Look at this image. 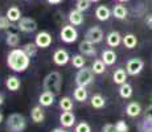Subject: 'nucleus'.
<instances>
[{
  "mask_svg": "<svg viewBox=\"0 0 152 132\" xmlns=\"http://www.w3.org/2000/svg\"><path fill=\"white\" fill-rule=\"evenodd\" d=\"M74 132H91V127L87 122H81L75 125Z\"/></svg>",
  "mask_w": 152,
  "mask_h": 132,
  "instance_id": "35",
  "label": "nucleus"
},
{
  "mask_svg": "<svg viewBox=\"0 0 152 132\" xmlns=\"http://www.w3.org/2000/svg\"><path fill=\"white\" fill-rule=\"evenodd\" d=\"M17 28L20 29L24 33H32L37 29V23L34 19H31V17H21L19 20V24H17Z\"/></svg>",
  "mask_w": 152,
  "mask_h": 132,
  "instance_id": "7",
  "label": "nucleus"
},
{
  "mask_svg": "<svg viewBox=\"0 0 152 132\" xmlns=\"http://www.w3.org/2000/svg\"><path fill=\"white\" fill-rule=\"evenodd\" d=\"M91 70L94 74H102V73H104V70H106V63L102 60H95L94 62H93Z\"/></svg>",
  "mask_w": 152,
  "mask_h": 132,
  "instance_id": "30",
  "label": "nucleus"
},
{
  "mask_svg": "<svg viewBox=\"0 0 152 132\" xmlns=\"http://www.w3.org/2000/svg\"><path fill=\"white\" fill-rule=\"evenodd\" d=\"M52 132H68V131H65V130H62V128H54Z\"/></svg>",
  "mask_w": 152,
  "mask_h": 132,
  "instance_id": "42",
  "label": "nucleus"
},
{
  "mask_svg": "<svg viewBox=\"0 0 152 132\" xmlns=\"http://www.w3.org/2000/svg\"><path fill=\"white\" fill-rule=\"evenodd\" d=\"M29 63H31V58L23 49H13L7 57L8 67L16 73H24L29 67Z\"/></svg>",
  "mask_w": 152,
  "mask_h": 132,
  "instance_id": "1",
  "label": "nucleus"
},
{
  "mask_svg": "<svg viewBox=\"0 0 152 132\" xmlns=\"http://www.w3.org/2000/svg\"><path fill=\"white\" fill-rule=\"evenodd\" d=\"M5 42L10 46H17L20 42V36L16 32H8L7 37H5Z\"/></svg>",
  "mask_w": 152,
  "mask_h": 132,
  "instance_id": "28",
  "label": "nucleus"
},
{
  "mask_svg": "<svg viewBox=\"0 0 152 132\" xmlns=\"http://www.w3.org/2000/svg\"><path fill=\"white\" fill-rule=\"evenodd\" d=\"M102 131H103V132H116V127H115V124L107 123V124H104V125H103Z\"/></svg>",
  "mask_w": 152,
  "mask_h": 132,
  "instance_id": "38",
  "label": "nucleus"
},
{
  "mask_svg": "<svg viewBox=\"0 0 152 132\" xmlns=\"http://www.w3.org/2000/svg\"><path fill=\"white\" fill-rule=\"evenodd\" d=\"M34 42L39 48H49L52 45V36L48 32H40V33H37L36 39H34Z\"/></svg>",
  "mask_w": 152,
  "mask_h": 132,
  "instance_id": "9",
  "label": "nucleus"
},
{
  "mask_svg": "<svg viewBox=\"0 0 152 132\" xmlns=\"http://www.w3.org/2000/svg\"><path fill=\"white\" fill-rule=\"evenodd\" d=\"M119 3H126V1H128V0H118Z\"/></svg>",
  "mask_w": 152,
  "mask_h": 132,
  "instance_id": "46",
  "label": "nucleus"
},
{
  "mask_svg": "<svg viewBox=\"0 0 152 132\" xmlns=\"http://www.w3.org/2000/svg\"><path fill=\"white\" fill-rule=\"evenodd\" d=\"M111 13L113 12L106 5H99V7H97V9H95V17H97L99 21H107L110 19Z\"/></svg>",
  "mask_w": 152,
  "mask_h": 132,
  "instance_id": "15",
  "label": "nucleus"
},
{
  "mask_svg": "<svg viewBox=\"0 0 152 132\" xmlns=\"http://www.w3.org/2000/svg\"><path fill=\"white\" fill-rule=\"evenodd\" d=\"M122 41H123V37L121 36L119 32H115V31L110 32V33L107 34V37H106L107 45L111 46V48H116V46H119L122 44Z\"/></svg>",
  "mask_w": 152,
  "mask_h": 132,
  "instance_id": "13",
  "label": "nucleus"
},
{
  "mask_svg": "<svg viewBox=\"0 0 152 132\" xmlns=\"http://www.w3.org/2000/svg\"><path fill=\"white\" fill-rule=\"evenodd\" d=\"M31 118L34 123H42L45 119V114H44L41 106H34L31 110Z\"/></svg>",
  "mask_w": 152,
  "mask_h": 132,
  "instance_id": "18",
  "label": "nucleus"
},
{
  "mask_svg": "<svg viewBox=\"0 0 152 132\" xmlns=\"http://www.w3.org/2000/svg\"><path fill=\"white\" fill-rule=\"evenodd\" d=\"M60 107L62 111H72L73 110V101L69 96H62L60 99Z\"/></svg>",
  "mask_w": 152,
  "mask_h": 132,
  "instance_id": "32",
  "label": "nucleus"
},
{
  "mask_svg": "<svg viewBox=\"0 0 152 132\" xmlns=\"http://www.w3.org/2000/svg\"><path fill=\"white\" fill-rule=\"evenodd\" d=\"M70 57H69V53L65 50V49H57L53 54V62L57 66H64L69 62Z\"/></svg>",
  "mask_w": 152,
  "mask_h": 132,
  "instance_id": "10",
  "label": "nucleus"
},
{
  "mask_svg": "<svg viewBox=\"0 0 152 132\" xmlns=\"http://www.w3.org/2000/svg\"><path fill=\"white\" fill-rule=\"evenodd\" d=\"M49 4H60V3H62V0H48Z\"/></svg>",
  "mask_w": 152,
  "mask_h": 132,
  "instance_id": "41",
  "label": "nucleus"
},
{
  "mask_svg": "<svg viewBox=\"0 0 152 132\" xmlns=\"http://www.w3.org/2000/svg\"><path fill=\"white\" fill-rule=\"evenodd\" d=\"M60 123H61V125L65 127V128L73 127L74 123H75L74 114H73L72 111H64V112L61 114V116H60Z\"/></svg>",
  "mask_w": 152,
  "mask_h": 132,
  "instance_id": "12",
  "label": "nucleus"
},
{
  "mask_svg": "<svg viewBox=\"0 0 152 132\" xmlns=\"http://www.w3.org/2000/svg\"><path fill=\"white\" fill-rule=\"evenodd\" d=\"M132 93H134L132 91V86H131V85H128L127 82L119 86V95H121L123 99L131 98V96H132Z\"/></svg>",
  "mask_w": 152,
  "mask_h": 132,
  "instance_id": "25",
  "label": "nucleus"
},
{
  "mask_svg": "<svg viewBox=\"0 0 152 132\" xmlns=\"http://www.w3.org/2000/svg\"><path fill=\"white\" fill-rule=\"evenodd\" d=\"M127 8L124 7L123 4H118V5H115V7L113 8V16L115 17V19H118V20H124L126 17H127Z\"/></svg>",
  "mask_w": 152,
  "mask_h": 132,
  "instance_id": "20",
  "label": "nucleus"
},
{
  "mask_svg": "<svg viewBox=\"0 0 152 132\" xmlns=\"http://www.w3.org/2000/svg\"><path fill=\"white\" fill-rule=\"evenodd\" d=\"M74 99L78 102H85L87 99V90L85 89L83 86H78L77 89L74 90Z\"/></svg>",
  "mask_w": 152,
  "mask_h": 132,
  "instance_id": "27",
  "label": "nucleus"
},
{
  "mask_svg": "<svg viewBox=\"0 0 152 132\" xmlns=\"http://www.w3.org/2000/svg\"><path fill=\"white\" fill-rule=\"evenodd\" d=\"M10 20H8V17L7 16H1L0 17V29H10Z\"/></svg>",
  "mask_w": 152,
  "mask_h": 132,
  "instance_id": "37",
  "label": "nucleus"
},
{
  "mask_svg": "<svg viewBox=\"0 0 152 132\" xmlns=\"http://www.w3.org/2000/svg\"><path fill=\"white\" fill-rule=\"evenodd\" d=\"M145 25L148 26L150 29H152V13H148L147 16H145Z\"/></svg>",
  "mask_w": 152,
  "mask_h": 132,
  "instance_id": "39",
  "label": "nucleus"
},
{
  "mask_svg": "<svg viewBox=\"0 0 152 132\" xmlns=\"http://www.w3.org/2000/svg\"><path fill=\"white\" fill-rule=\"evenodd\" d=\"M91 106L97 110H101L106 106V99L101 95V94H95V95L91 96Z\"/></svg>",
  "mask_w": 152,
  "mask_h": 132,
  "instance_id": "26",
  "label": "nucleus"
},
{
  "mask_svg": "<svg viewBox=\"0 0 152 132\" xmlns=\"http://www.w3.org/2000/svg\"><path fill=\"white\" fill-rule=\"evenodd\" d=\"M72 63L75 69H81V67L85 66L86 60L83 58L82 54H75V55H73V58H72Z\"/></svg>",
  "mask_w": 152,
  "mask_h": 132,
  "instance_id": "33",
  "label": "nucleus"
},
{
  "mask_svg": "<svg viewBox=\"0 0 152 132\" xmlns=\"http://www.w3.org/2000/svg\"><path fill=\"white\" fill-rule=\"evenodd\" d=\"M122 42H123V45L127 49H134L136 45H138V37L132 33H128L123 37V41H122Z\"/></svg>",
  "mask_w": 152,
  "mask_h": 132,
  "instance_id": "24",
  "label": "nucleus"
},
{
  "mask_svg": "<svg viewBox=\"0 0 152 132\" xmlns=\"http://www.w3.org/2000/svg\"><path fill=\"white\" fill-rule=\"evenodd\" d=\"M44 89L46 91L53 93L54 95H58L62 86V75L58 71H52L44 78Z\"/></svg>",
  "mask_w": 152,
  "mask_h": 132,
  "instance_id": "2",
  "label": "nucleus"
},
{
  "mask_svg": "<svg viewBox=\"0 0 152 132\" xmlns=\"http://www.w3.org/2000/svg\"><path fill=\"white\" fill-rule=\"evenodd\" d=\"M113 79L116 85H123L126 83V79H127V71L124 69H116L113 74Z\"/></svg>",
  "mask_w": 152,
  "mask_h": 132,
  "instance_id": "21",
  "label": "nucleus"
},
{
  "mask_svg": "<svg viewBox=\"0 0 152 132\" xmlns=\"http://www.w3.org/2000/svg\"><path fill=\"white\" fill-rule=\"evenodd\" d=\"M21 49L27 53V55L29 58H32L37 54V49H39V46L36 45V42H28V44H25Z\"/></svg>",
  "mask_w": 152,
  "mask_h": 132,
  "instance_id": "29",
  "label": "nucleus"
},
{
  "mask_svg": "<svg viewBox=\"0 0 152 132\" xmlns=\"http://www.w3.org/2000/svg\"><path fill=\"white\" fill-rule=\"evenodd\" d=\"M103 31L99 26H91L90 29H87L85 33V40H89L93 44H98L103 40Z\"/></svg>",
  "mask_w": 152,
  "mask_h": 132,
  "instance_id": "8",
  "label": "nucleus"
},
{
  "mask_svg": "<svg viewBox=\"0 0 152 132\" xmlns=\"http://www.w3.org/2000/svg\"><path fill=\"white\" fill-rule=\"evenodd\" d=\"M140 132H152V119L143 118V120L138 124Z\"/></svg>",
  "mask_w": 152,
  "mask_h": 132,
  "instance_id": "31",
  "label": "nucleus"
},
{
  "mask_svg": "<svg viewBox=\"0 0 152 132\" xmlns=\"http://www.w3.org/2000/svg\"><path fill=\"white\" fill-rule=\"evenodd\" d=\"M61 40L66 44H73L74 41H77L78 39V32L77 29L74 28V25L69 24V25H65L62 29H61Z\"/></svg>",
  "mask_w": 152,
  "mask_h": 132,
  "instance_id": "5",
  "label": "nucleus"
},
{
  "mask_svg": "<svg viewBox=\"0 0 152 132\" xmlns=\"http://www.w3.org/2000/svg\"><path fill=\"white\" fill-rule=\"evenodd\" d=\"M3 103H4V99H3V95H1V93H0V106Z\"/></svg>",
  "mask_w": 152,
  "mask_h": 132,
  "instance_id": "43",
  "label": "nucleus"
},
{
  "mask_svg": "<svg viewBox=\"0 0 152 132\" xmlns=\"http://www.w3.org/2000/svg\"><path fill=\"white\" fill-rule=\"evenodd\" d=\"M90 5H91V1H90V0H77L75 7H77L78 11L85 12V11H87L90 8Z\"/></svg>",
  "mask_w": 152,
  "mask_h": 132,
  "instance_id": "34",
  "label": "nucleus"
},
{
  "mask_svg": "<svg viewBox=\"0 0 152 132\" xmlns=\"http://www.w3.org/2000/svg\"><path fill=\"white\" fill-rule=\"evenodd\" d=\"M94 81V73L91 69H87V67H81L78 70V73L75 74V83L77 86H89L91 82Z\"/></svg>",
  "mask_w": 152,
  "mask_h": 132,
  "instance_id": "4",
  "label": "nucleus"
},
{
  "mask_svg": "<svg viewBox=\"0 0 152 132\" xmlns=\"http://www.w3.org/2000/svg\"><path fill=\"white\" fill-rule=\"evenodd\" d=\"M90 1H91V3H99L101 0H90Z\"/></svg>",
  "mask_w": 152,
  "mask_h": 132,
  "instance_id": "45",
  "label": "nucleus"
},
{
  "mask_svg": "<svg viewBox=\"0 0 152 132\" xmlns=\"http://www.w3.org/2000/svg\"><path fill=\"white\" fill-rule=\"evenodd\" d=\"M20 85H21L20 83V79L17 77H15V75H11V77H8L5 79V86L11 91H17L20 89Z\"/></svg>",
  "mask_w": 152,
  "mask_h": 132,
  "instance_id": "22",
  "label": "nucleus"
},
{
  "mask_svg": "<svg viewBox=\"0 0 152 132\" xmlns=\"http://www.w3.org/2000/svg\"><path fill=\"white\" fill-rule=\"evenodd\" d=\"M5 16L8 17V20L11 23H16L21 19V12H20V9L17 7H11L7 9V15Z\"/></svg>",
  "mask_w": 152,
  "mask_h": 132,
  "instance_id": "23",
  "label": "nucleus"
},
{
  "mask_svg": "<svg viewBox=\"0 0 152 132\" xmlns=\"http://www.w3.org/2000/svg\"><path fill=\"white\" fill-rule=\"evenodd\" d=\"M7 128L11 132H23L27 128V120L21 114L13 112L7 118Z\"/></svg>",
  "mask_w": 152,
  "mask_h": 132,
  "instance_id": "3",
  "label": "nucleus"
},
{
  "mask_svg": "<svg viewBox=\"0 0 152 132\" xmlns=\"http://www.w3.org/2000/svg\"><path fill=\"white\" fill-rule=\"evenodd\" d=\"M144 118H147V119H152V104H151V106H148L147 110L144 111Z\"/></svg>",
  "mask_w": 152,
  "mask_h": 132,
  "instance_id": "40",
  "label": "nucleus"
},
{
  "mask_svg": "<svg viewBox=\"0 0 152 132\" xmlns=\"http://www.w3.org/2000/svg\"><path fill=\"white\" fill-rule=\"evenodd\" d=\"M142 112V107L138 102H130L126 107V114H127L130 118H136V116L140 115Z\"/></svg>",
  "mask_w": 152,
  "mask_h": 132,
  "instance_id": "16",
  "label": "nucleus"
},
{
  "mask_svg": "<svg viewBox=\"0 0 152 132\" xmlns=\"http://www.w3.org/2000/svg\"><path fill=\"white\" fill-rule=\"evenodd\" d=\"M144 69V61L142 58H131L126 65V71L128 75H138Z\"/></svg>",
  "mask_w": 152,
  "mask_h": 132,
  "instance_id": "6",
  "label": "nucleus"
},
{
  "mask_svg": "<svg viewBox=\"0 0 152 132\" xmlns=\"http://www.w3.org/2000/svg\"><path fill=\"white\" fill-rule=\"evenodd\" d=\"M3 119H4V118H3V114H1V112H0V123H1V122H3Z\"/></svg>",
  "mask_w": 152,
  "mask_h": 132,
  "instance_id": "44",
  "label": "nucleus"
},
{
  "mask_svg": "<svg viewBox=\"0 0 152 132\" xmlns=\"http://www.w3.org/2000/svg\"><path fill=\"white\" fill-rule=\"evenodd\" d=\"M69 23L72 25H82L83 24V12H81V11H78L77 8L73 11H70L69 12Z\"/></svg>",
  "mask_w": 152,
  "mask_h": 132,
  "instance_id": "14",
  "label": "nucleus"
},
{
  "mask_svg": "<svg viewBox=\"0 0 152 132\" xmlns=\"http://www.w3.org/2000/svg\"><path fill=\"white\" fill-rule=\"evenodd\" d=\"M78 49H80L81 54L87 55V57H95V54H97V50H95V48H94V44L90 42L89 40L82 41V42L80 44V46H78Z\"/></svg>",
  "mask_w": 152,
  "mask_h": 132,
  "instance_id": "11",
  "label": "nucleus"
},
{
  "mask_svg": "<svg viewBox=\"0 0 152 132\" xmlns=\"http://www.w3.org/2000/svg\"><path fill=\"white\" fill-rule=\"evenodd\" d=\"M102 61L106 63V66H111L115 63L116 61V54L114 50L111 49H106V50L102 52Z\"/></svg>",
  "mask_w": 152,
  "mask_h": 132,
  "instance_id": "19",
  "label": "nucleus"
},
{
  "mask_svg": "<svg viewBox=\"0 0 152 132\" xmlns=\"http://www.w3.org/2000/svg\"><path fill=\"white\" fill-rule=\"evenodd\" d=\"M39 102H40V106H42V107H49V106H52L54 102V94L45 90V91L39 96Z\"/></svg>",
  "mask_w": 152,
  "mask_h": 132,
  "instance_id": "17",
  "label": "nucleus"
},
{
  "mask_svg": "<svg viewBox=\"0 0 152 132\" xmlns=\"http://www.w3.org/2000/svg\"><path fill=\"white\" fill-rule=\"evenodd\" d=\"M115 127H116V132H128V125L124 120H118L115 123Z\"/></svg>",
  "mask_w": 152,
  "mask_h": 132,
  "instance_id": "36",
  "label": "nucleus"
}]
</instances>
